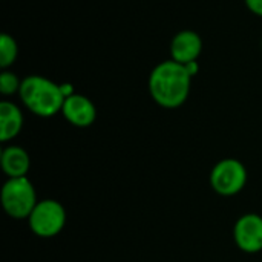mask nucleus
Returning a JSON list of instances; mask_svg holds the SVG:
<instances>
[{"label": "nucleus", "instance_id": "7ed1b4c3", "mask_svg": "<svg viewBox=\"0 0 262 262\" xmlns=\"http://www.w3.org/2000/svg\"><path fill=\"white\" fill-rule=\"evenodd\" d=\"M2 207L12 220H28L37 206V192L28 177L8 178L0 192Z\"/></svg>", "mask_w": 262, "mask_h": 262}, {"label": "nucleus", "instance_id": "9d476101", "mask_svg": "<svg viewBox=\"0 0 262 262\" xmlns=\"http://www.w3.org/2000/svg\"><path fill=\"white\" fill-rule=\"evenodd\" d=\"M23 127V114L17 104L3 100L0 103V141L8 143L14 140Z\"/></svg>", "mask_w": 262, "mask_h": 262}, {"label": "nucleus", "instance_id": "423d86ee", "mask_svg": "<svg viewBox=\"0 0 262 262\" xmlns=\"http://www.w3.org/2000/svg\"><path fill=\"white\" fill-rule=\"evenodd\" d=\"M233 241L236 247L249 255L262 252V216L246 213L233 226Z\"/></svg>", "mask_w": 262, "mask_h": 262}, {"label": "nucleus", "instance_id": "4468645a", "mask_svg": "<svg viewBox=\"0 0 262 262\" xmlns=\"http://www.w3.org/2000/svg\"><path fill=\"white\" fill-rule=\"evenodd\" d=\"M186 68H187V71L190 72V75H192V77L198 72V64H196V61H192V63L186 64Z\"/></svg>", "mask_w": 262, "mask_h": 262}, {"label": "nucleus", "instance_id": "f8f14e48", "mask_svg": "<svg viewBox=\"0 0 262 262\" xmlns=\"http://www.w3.org/2000/svg\"><path fill=\"white\" fill-rule=\"evenodd\" d=\"M20 84H21V81L18 80V77L15 75V74H12V72H9V71H3L2 74H0V92L3 94V95H12V94H18V91H20Z\"/></svg>", "mask_w": 262, "mask_h": 262}, {"label": "nucleus", "instance_id": "9b49d317", "mask_svg": "<svg viewBox=\"0 0 262 262\" xmlns=\"http://www.w3.org/2000/svg\"><path fill=\"white\" fill-rule=\"evenodd\" d=\"M18 54V48L15 40L9 35V34H2L0 37V68L5 71L6 68H9Z\"/></svg>", "mask_w": 262, "mask_h": 262}, {"label": "nucleus", "instance_id": "ddd939ff", "mask_svg": "<svg viewBox=\"0 0 262 262\" xmlns=\"http://www.w3.org/2000/svg\"><path fill=\"white\" fill-rule=\"evenodd\" d=\"M246 5L253 14L262 17V0H246Z\"/></svg>", "mask_w": 262, "mask_h": 262}, {"label": "nucleus", "instance_id": "20e7f679", "mask_svg": "<svg viewBox=\"0 0 262 262\" xmlns=\"http://www.w3.org/2000/svg\"><path fill=\"white\" fill-rule=\"evenodd\" d=\"M26 221L35 236L54 238L66 226V210L57 200H38Z\"/></svg>", "mask_w": 262, "mask_h": 262}, {"label": "nucleus", "instance_id": "1a4fd4ad", "mask_svg": "<svg viewBox=\"0 0 262 262\" xmlns=\"http://www.w3.org/2000/svg\"><path fill=\"white\" fill-rule=\"evenodd\" d=\"M0 166L8 178H20L28 175L31 169V158L23 147L9 144L2 149Z\"/></svg>", "mask_w": 262, "mask_h": 262}, {"label": "nucleus", "instance_id": "f257e3e1", "mask_svg": "<svg viewBox=\"0 0 262 262\" xmlns=\"http://www.w3.org/2000/svg\"><path fill=\"white\" fill-rule=\"evenodd\" d=\"M192 75L186 64L167 60L154 68L149 77V92L154 101L164 109L183 106L190 92Z\"/></svg>", "mask_w": 262, "mask_h": 262}, {"label": "nucleus", "instance_id": "0eeeda50", "mask_svg": "<svg viewBox=\"0 0 262 262\" xmlns=\"http://www.w3.org/2000/svg\"><path fill=\"white\" fill-rule=\"evenodd\" d=\"M61 114L66 121L75 127H89L97 118L95 104L81 94H72L66 97Z\"/></svg>", "mask_w": 262, "mask_h": 262}, {"label": "nucleus", "instance_id": "6e6552de", "mask_svg": "<svg viewBox=\"0 0 262 262\" xmlns=\"http://www.w3.org/2000/svg\"><path fill=\"white\" fill-rule=\"evenodd\" d=\"M203 51V40L195 31H181L178 32L170 43V55L172 60L189 64L192 61H196Z\"/></svg>", "mask_w": 262, "mask_h": 262}, {"label": "nucleus", "instance_id": "f03ea898", "mask_svg": "<svg viewBox=\"0 0 262 262\" xmlns=\"http://www.w3.org/2000/svg\"><path fill=\"white\" fill-rule=\"evenodd\" d=\"M18 97L29 112L41 118H49L61 112L66 98L61 86L40 75H29L21 80Z\"/></svg>", "mask_w": 262, "mask_h": 262}, {"label": "nucleus", "instance_id": "39448f33", "mask_svg": "<svg viewBox=\"0 0 262 262\" xmlns=\"http://www.w3.org/2000/svg\"><path fill=\"white\" fill-rule=\"evenodd\" d=\"M247 169L236 158L218 161L210 172V186L221 196H235L247 184Z\"/></svg>", "mask_w": 262, "mask_h": 262}]
</instances>
